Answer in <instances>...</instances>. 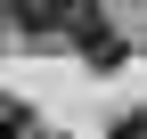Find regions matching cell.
Segmentation results:
<instances>
[{"label":"cell","instance_id":"3957f363","mask_svg":"<svg viewBox=\"0 0 147 139\" xmlns=\"http://www.w3.org/2000/svg\"><path fill=\"white\" fill-rule=\"evenodd\" d=\"M33 139H49V131H33Z\"/></svg>","mask_w":147,"mask_h":139},{"label":"cell","instance_id":"6da1fadb","mask_svg":"<svg viewBox=\"0 0 147 139\" xmlns=\"http://www.w3.org/2000/svg\"><path fill=\"white\" fill-rule=\"evenodd\" d=\"M0 139H33V107L16 90H0Z\"/></svg>","mask_w":147,"mask_h":139},{"label":"cell","instance_id":"7a4b0ae2","mask_svg":"<svg viewBox=\"0 0 147 139\" xmlns=\"http://www.w3.org/2000/svg\"><path fill=\"white\" fill-rule=\"evenodd\" d=\"M115 139H147V115H123V123H115Z\"/></svg>","mask_w":147,"mask_h":139}]
</instances>
